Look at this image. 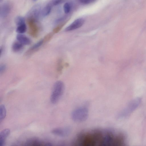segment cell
I'll list each match as a JSON object with an SVG mask.
<instances>
[{
    "instance_id": "cell-1",
    "label": "cell",
    "mask_w": 146,
    "mask_h": 146,
    "mask_svg": "<svg viewBox=\"0 0 146 146\" xmlns=\"http://www.w3.org/2000/svg\"><path fill=\"white\" fill-rule=\"evenodd\" d=\"M74 142L78 146H121L125 143V137L112 129L96 128L81 131Z\"/></svg>"
},
{
    "instance_id": "cell-2",
    "label": "cell",
    "mask_w": 146,
    "mask_h": 146,
    "mask_svg": "<svg viewBox=\"0 0 146 146\" xmlns=\"http://www.w3.org/2000/svg\"><path fill=\"white\" fill-rule=\"evenodd\" d=\"M89 115V110L85 106H82L74 109L71 114L72 120L76 122H84L87 119Z\"/></svg>"
},
{
    "instance_id": "cell-3",
    "label": "cell",
    "mask_w": 146,
    "mask_h": 146,
    "mask_svg": "<svg viewBox=\"0 0 146 146\" xmlns=\"http://www.w3.org/2000/svg\"><path fill=\"white\" fill-rule=\"evenodd\" d=\"M64 89L63 82L61 81H58L54 84L50 97L52 103H56L62 96Z\"/></svg>"
},
{
    "instance_id": "cell-4",
    "label": "cell",
    "mask_w": 146,
    "mask_h": 146,
    "mask_svg": "<svg viewBox=\"0 0 146 146\" xmlns=\"http://www.w3.org/2000/svg\"><path fill=\"white\" fill-rule=\"evenodd\" d=\"M141 102L140 98H135L130 101L118 114V118H122L130 115L139 106Z\"/></svg>"
},
{
    "instance_id": "cell-5",
    "label": "cell",
    "mask_w": 146,
    "mask_h": 146,
    "mask_svg": "<svg viewBox=\"0 0 146 146\" xmlns=\"http://www.w3.org/2000/svg\"><path fill=\"white\" fill-rule=\"evenodd\" d=\"M71 129L69 127H58L53 129L51 132L54 135L62 137L69 135L71 132Z\"/></svg>"
},
{
    "instance_id": "cell-6",
    "label": "cell",
    "mask_w": 146,
    "mask_h": 146,
    "mask_svg": "<svg viewBox=\"0 0 146 146\" xmlns=\"http://www.w3.org/2000/svg\"><path fill=\"white\" fill-rule=\"evenodd\" d=\"M41 10L39 6L36 5L34 6L28 13V19H32L36 21L40 15H41Z\"/></svg>"
},
{
    "instance_id": "cell-7",
    "label": "cell",
    "mask_w": 146,
    "mask_h": 146,
    "mask_svg": "<svg viewBox=\"0 0 146 146\" xmlns=\"http://www.w3.org/2000/svg\"><path fill=\"white\" fill-rule=\"evenodd\" d=\"M84 22V20L82 19H77L66 27L65 31H70L79 28L83 25Z\"/></svg>"
},
{
    "instance_id": "cell-8",
    "label": "cell",
    "mask_w": 146,
    "mask_h": 146,
    "mask_svg": "<svg viewBox=\"0 0 146 146\" xmlns=\"http://www.w3.org/2000/svg\"><path fill=\"white\" fill-rule=\"evenodd\" d=\"M36 22L33 19H28V23L30 29L29 33L35 37H37L38 32V28L35 23Z\"/></svg>"
},
{
    "instance_id": "cell-9",
    "label": "cell",
    "mask_w": 146,
    "mask_h": 146,
    "mask_svg": "<svg viewBox=\"0 0 146 146\" xmlns=\"http://www.w3.org/2000/svg\"><path fill=\"white\" fill-rule=\"evenodd\" d=\"M11 9L10 5L8 3H4L0 8V17L4 18L6 17L9 14Z\"/></svg>"
},
{
    "instance_id": "cell-10",
    "label": "cell",
    "mask_w": 146,
    "mask_h": 146,
    "mask_svg": "<svg viewBox=\"0 0 146 146\" xmlns=\"http://www.w3.org/2000/svg\"><path fill=\"white\" fill-rule=\"evenodd\" d=\"M10 132L9 129H5L0 132V146H4L7 137Z\"/></svg>"
},
{
    "instance_id": "cell-11",
    "label": "cell",
    "mask_w": 146,
    "mask_h": 146,
    "mask_svg": "<svg viewBox=\"0 0 146 146\" xmlns=\"http://www.w3.org/2000/svg\"><path fill=\"white\" fill-rule=\"evenodd\" d=\"M43 143L39 139L36 137H33L27 139L25 143V145H42Z\"/></svg>"
},
{
    "instance_id": "cell-12",
    "label": "cell",
    "mask_w": 146,
    "mask_h": 146,
    "mask_svg": "<svg viewBox=\"0 0 146 146\" xmlns=\"http://www.w3.org/2000/svg\"><path fill=\"white\" fill-rule=\"evenodd\" d=\"M44 41L41 39L32 46L26 52L27 55H29L38 50L42 46Z\"/></svg>"
},
{
    "instance_id": "cell-13",
    "label": "cell",
    "mask_w": 146,
    "mask_h": 146,
    "mask_svg": "<svg viewBox=\"0 0 146 146\" xmlns=\"http://www.w3.org/2000/svg\"><path fill=\"white\" fill-rule=\"evenodd\" d=\"M18 41L24 45H28L31 43L30 39L26 36L22 34H19L16 36Z\"/></svg>"
},
{
    "instance_id": "cell-14",
    "label": "cell",
    "mask_w": 146,
    "mask_h": 146,
    "mask_svg": "<svg viewBox=\"0 0 146 146\" xmlns=\"http://www.w3.org/2000/svg\"><path fill=\"white\" fill-rule=\"evenodd\" d=\"M52 6L48 4L44 7L41 11V15L43 17L48 16L50 13L51 10Z\"/></svg>"
},
{
    "instance_id": "cell-15",
    "label": "cell",
    "mask_w": 146,
    "mask_h": 146,
    "mask_svg": "<svg viewBox=\"0 0 146 146\" xmlns=\"http://www.w3.org/2000/svg\"><path fill=\"white\" fill-rule=\"evenodd\" d=\"M24 45L18 41L14 42L12 46V49L15 52H18L22 49Z\"/></svg>"
},
{
    "instance_id": "cell-16",
    "label": "cell",
    "mask_w": 146,
    "mask_h": 146,
    "mask_svg": "<svg viewBox=\"0 0 146 146\" xmlns=\"http://www.w3.org/2000/svg\"><path fill=\"white\" fill-rule=\"evenodd\" d=\"M6 111L5 105L2 104L0 106V122H1L5 118Z\"/></svg>"
},
{
    "instance_id": "cell-17",
    "label": "cell",
    "mask_w": 146,
    "mask_h": 146,
    "mask_svg": "<svg viewBox=\"0 0 146 146\" xmlns=\"http://www.w3.org/2000/svg\"><path fill=\"white\" fill-rule=\"evenodd\" d=\"M27 26L25 23L17 26L16 31L19 34H22L25 33L27 31Z\"/></svg>"
},
{
    "instance_id": "cell-18",
    "label": "cell",
    "mask_w": 146,
    "mask_h": 146,
    "mask_svg": "<svg viewBox=\"0 0 146 146\" xmlns=\"http://www.w3.org/2000/svg\"><path fill=\"white\" fill-rule=\"evenodd\" d=\"M15 23L17 26L25 24V18L21 16L17 17L15 19Z\"/></svg>"
},
{
    "instance_id": "cell-19",
    "label": "cell",
    "mask_w": 146,
    "mask_h": 146,
    "mask_svg": "<svg viewBox=\"0 0 146 146\" xmlns=\"http://www.w3.org/2000/svg\"><path fill=\"white\" fill-rule=\"evenodd\" d=\"M63 9L65 13H68L71 9V6L70 3H65L63 6Z\"/></svg>"
},
{
    "instance_id": "cell-20",
    "label": "cell",
    "mask_w": 146,
    "mask_h": 146,
    "mask_svg": "<svg viewBox=\"0 0 146 146\" xmlns=\"http://www.w3.org/2000/svg\"><path fill=\"white\" fill-rule=\"evenodd\" d=\"M63 68L62 61L61 60H58L56 65V70L58 72H61Z\"/></svg>"
},
{
    "instance_id": "cell-21",
    "label": "cell",
    "mask_w": 146,
    "mask_h": 146,
    "mask_svg": "<svg viewBox=\"0 0 146 146\" xmlns=\"http://www.w3.org/2000/svg\"><path fill=\"white\" fill-rule=\"evenodd\" d=\"M64 0H52L50 3L49 4L51 6H56L60 4H61L63 3Z\"/></svg>"
},
{
    "instance_id": "cell-22",
    "label": "cell",
    "mask_w": 146,
    "mask_h": 146,
    "mask_svg": "<svg viewBox=\"0 0 146 146\" xmlns=\"http://www.w3.org/2000/svg\"><path fill=\"white\" fill-rule=\"evenodd\" d=\"M54 33H50L46 35L44 37L43 39L44 42H47L50 40L52 38Z\"/></svg>"
},
{
    "instance_id": "cell-23",
    "label": "cell",
    "mask_w": 146,
    "mask_h": 146,
    "mask_svg": "<svg viewBox=\"0 0 146 146\" xmlns=\"http://www.w3.org/2000/svg\"><path fill=\"white\" fill-rule=\"evenodd\" d=\"M6 68V65L4 64H1L0 65V74H1L5 71Z\"/></svg>"
},
{
    "instance_id": "cell-24",
    "label": "cell",
    "mask_w": 146,
    "mask_h": 146,
    "mask_svg": "<svg viewBox=\"0 0 146 146\" xmlns=\"http://www.w3.org/2000/svg\"><path fill=\"white\" fill-rule=\"evenodd\" d=\"M80 2L82 3L87 4L91 3L96 0H78Z\"/></svg>"
},
{
    "instance_id": "cell-25",
    "label": "cell",
    "mask_w": 146,
    "mask_h": 146,
    "mask_svg": "<svg viewBox=\"0 0 146 146\" xmlns=\"http://www.w3.org/2000/svg\"><path fill=\"white\" fill-rule=\"evenodd\" d=\"M3 48H2L1 47L0 48V56H1L2 52H3Z\"/></svg>"
},
{
    "instance_id": "cell-26",
    "label": "cell",
    "mask_w": 146,
    "mask_h": 146,
    "mask_svg": "<svg viewBox=\"0 0 146 146\" xmlns=\"http://www.w3.org/2000/svg\"><path fill=\"white\" fill-rule=\"evenodd\" d=\"M3 0H0V2L1 3L3 1Z\"/></svg>"
},
{
    "instance_id": "cell-27",
    "label": "cell",
    "mask_w": 146,
    "mask_h": 146,
    "mask_svg": "<svg viewBox=\"0 0 146 146\" xmlns=\"http://www.w3.org/2000/svg\"><path fill=\"white\" fill-rule=\"evenodd\" d=\"M33 0L34 1H36L37 0Z\"/></svg>"
}]
</instances>
